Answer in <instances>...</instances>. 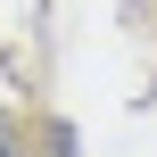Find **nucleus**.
Masks as SVG:
<instances>
[{"mask_svg": "<svg viewBox=\"0 0 157 157\" xmlns=\"http://www.w3.org/2000/svg\"><path fill=\"white\" fill-rule=\"evenodd\" d=\"M0 157H25V124L17 116H0Z\"/></svg>", "mask_w": 157, "mask_h": 157, "instance_id": "obj_1", "label": "nucleus"}]
</instances>
